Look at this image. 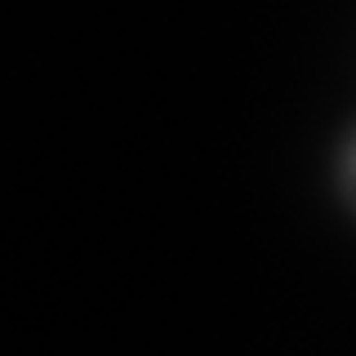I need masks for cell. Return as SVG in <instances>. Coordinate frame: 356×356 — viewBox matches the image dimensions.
Listing matches in <instances>:
<instances>
[{"mask_svg": "<svg viewBox=\"0 0 356 356\" xmlns=\"http://www.w3.org/2000/svg\"><path fill=\"white\" fill-rule=\"evenodd\" d=\"M330 187H334V200L343 205V214L356 222V111L348 116V125L339 129V138H334Z\"/></svg>", "mask_w": 356, "mask_h": 356, "instance_id": "obj_1", "label": "cell"}]
</instances>
